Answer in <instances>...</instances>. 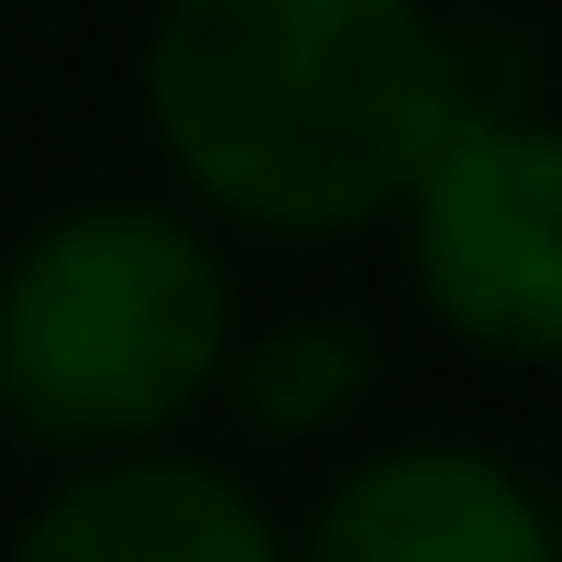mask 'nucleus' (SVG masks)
Returning <instances> with one entry per match:
<instances>
[{
	"label": "nucleus",
	"mask_w": 562,
	"mask_h": 562,
	"mask_svg": "<svg viewBox=\"0 0 562 562\" xmlns=\"http://www.w3.org/2000/svg\"><path fill=\"white\" fill-rule=\"evenodd\" d=\"M144 111L177 177L265 232L397 210L474 122L463 56L419 0H166Z\"/></svg>",
	"instance_id": "obj_1"
},
{
	"label": "nucleus",
	"mask_w": 562,
	"mask_h": 562,
	"mask_svg": "<svg viewBox=\"0 0 562 562\" xmlns=\"http://www.w3.org/2000/svg\"><path fill=\"white\" fill-rule=\"evenodd\" d=\"M232 353L221 254L166 210H78L0 276V408L45 452H133Z\"/></svg>",
	"instance_id": "obj_2"
},
{
	"label": "nucleus",
	"mask_w": 562,
	"mask_h": 562,
	"mask_svg": "<svg viewBox=\"0 0 562 562\" xmlns=\"http://www.w3.org/2000/svg\"><path fill=\"white\" fill-rule=\"evenodd\" d=\"M419 210V299L507 364H562V133L551 122H463Z\"/></svg>",
	"instance_id": "obj_3"
},
{
	"label": "nucleus",
	"mask_w": 562,
	"mask_h": 562,
	"mask_svg": "<svg viewBox=\"0 0 562 562\" xmlns=\"http://www.w3.org/2000/svg\"><path fill=\"white\" fill-rule=\"evenodd\" d=\"M310 562H562V551H551V518L529 507V485L507 463L386 452L321 507Z\"/></svg>",
	"instance_id": "obj_4"
},
{
	"label": "nucleus",
	"mask_w": 562,
	"mask_h": 562,
	"mask_svg": "<svg viewBox=\"0 0 562 562\" xmlns=\"http://www.w3.org/2000/svg\"><path fill=\"white\" fill-rule=\"evenodd\" d=\"M12 562H288V551H276V529L254 518V496L232 474L122 452L34 507Z\"/></svg>",
	"instance_id": "obj_5"
},
{
	"label": "nucleus",
	"mask_w": 562,
	"mask_h": 562,
	"mask_svg": "<svg viewBox=\"0 0 562 562\" xmlns=\"http://www.w3.org/2000/svg\"><path fill=\"white\" fill-rule=\"evenodd\" d=\"M353 386H364V331H342V321H299V331L254 342V364H243V397H254V419H276V430L331 419Z\"/></svg>",
	"instance_id": "obj_6"
}]
</instances>
